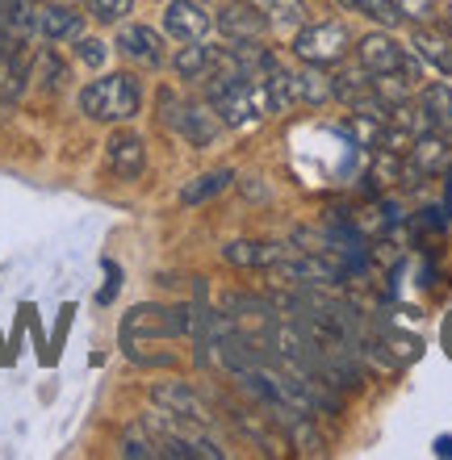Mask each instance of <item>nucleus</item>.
I'll use <instances>...</instances> for the list:
<instances>
[{"mask_svg":"<svg viewBox=\"0 0 452 460\" xmlns=\"http://www.w3.org/2000/svg\"><path fill=\"white\" fill-rule=\"evenodd\" d=\"M122 456L126 460H159V439L147 427H130L122 436Z\"/></svg>","mask_w":452,"mask_h":460,"instance_id":"obj_26","label":"nucleus"},{"mask_svg":"<svg viewBox=\"0 0 452 460\" xmlns=\"http://www.w3.org/2000/svg\"><path fill=\"white\" fill-rule=\"evenodd\" d=\"M75 59L84 63V67H93V72H97L101 63L110 59V47H105V42H101V38H75Z\"/></svg>","mask_w":452,"mask_h":460,"instance_id":"obj_30","label":"nucleus"},{"mask_svg":"<svg viewBox=\"0 0 452 460\" xmlns=\"http://www.w3.org/2000/svg\"><path fill=\"white\" fill-rule=\"evenodd\" d=\"M206 105L218 113L226 130H252L269 113L264 84L244 75H206Z\"/></svg>","mask_w":452,"mask_h":460,"instance_id":"obj_1","label":"nucleus"},{"mask_svg":"<svg viewBox=\"0 0 452 460\" xmlns=\"http://www.w3.org/2000/svg\"><path fill=\"white\" fill-rule=\"evenodd\" d=\"M436 452H440V456H452V436H440V439H436Z\"/></svg>","mask_w":452,"mask_h":460,"instance_id":"obj_33","label":"nucleus"},{"mask_svg":"<svg viewBox=\"0 0 452 460\" xmlns=\"http://www.w3.org/2000/svg\"><path fill=\"white\" fill-rule=\"evenodd\" d=\"M151 398H155V406H164V411L181 414V419H193V423H214V414H209L206 398L197 394V389H189L184 381H168V385H155L151 389Z\"/></svg>","mask_w":452,"mask_h":460,"instance_id":"obj_12","label":"nucleus"},{"mask_svg":"<svg viewBox=\"0 0 452 460\" xmlns=\"http://www.w3.org/2000/svg\"><path fill=\"white\" fill-rule=\"evenodd\" d=\"M244 193L252 197V201H269V189H264V184H260V176H244Z\"/></svg>","mask_w":452,"mask_h":460,"instance_id":"obj_32","label":"nucleus"},{"mask_svg":"<svg viewBox=\"0 0 452 460\" xmlns=\"http://www.w3.org/2000/svg\"><path fill=\"white\" fill-rule=\"evenodd\" d=\"M80 113L93 121H113L126 126L143 113V80L135 72H110L101 80H88L80 88Z\"/></svg>","mask_w":452,"mask_h":460,"instance_id":"obj_2","label":"nucleus"},{"mask_svg":"<svg viewBox=\"0 0 452 460\" xmlns=\"http://www.w3.org/2000/svg\"><path fill=\"white\" fill-rule=\"evenodd\" d=\"M38 9H42V0H9V25L17 38H38Z\"/></svg>","mask_w":452,"mask_h":460,"instance_id":"obj_24","label":"nucleus"},{"mask_svg":"<svg viewBox=\"0 0 452 460\" xmlns=\"http://www.w3.org/2000/svg\"><path fill=\"white\" fill-rule=\"evenodd\" d=\"M444 30H448V34H452V0H448V4H444Z\"/></svg>","mask_w":452,"mask_h":460,"instance_id":"obj_34","label":"nucleus"},{"mask_svg":"<svg viewBox=\"0 0 452 460\" xmlns=\"http://www.w3.org/2000/svg\"><path fill=\"white\" fill-rule=\"evenodd\" d=\"M0 63H4V72H0V105L13 110L25 97V84H30V59H25V50H17V55Z\"/></svg>","mask_w":452,"mask_h":460,"instance_id":"obj_20","label":"nucleus"},{"mask_svg":"<svg viewBox=\"0 0 452 460\" xmlns=\"http://www.w3.org/2000/svg\"><path fill=\"white\" fill-rule=\"evenodd\" d=\"M285 252H294L289 243H260V239H235L222 247V260L235 268H272Z\"/></svg>","mask_w":452,"mask_h":460,"instance_id":"obj_13","label":"nucleus"},{"mask_svg":"<svg viewBox=\"0 0 452 460\" xmlns=\"http://www.w3.org/2000/svg\"><path fill=\"white\" fill-rule=\"evenodd\" d=\"M356 59H360V67H365L368 75H386V72H398V67H403L406 47L390 30H373V34H365L356 42Z\"/></svg>","mask_w":452,"mask_h":460,"instance_id":"obj_11","label":"nucleus"},{"mask_svg":"<svg viewBox=\"0 0 452 460\" xmlns=\"http://www.w3.org/2000/svg\"><path fill=\"white\" fill-rule=\"evenodd\" d=\"M172 72L181 75V80H206L214 72V47H209L206 38L201 42H181V50L172 55Z\"/></svg>","mask_w":452,"mask_h":460,"instance_id":"obj_18","label":"nucleus"},{"mask_svg":"<svg viewBox=\"0 0 452 460\" xmlns=\"http://www.w3.org/2000/svg\"><path fill=\"white\" fill-rule=\"evenodd\" d=\"M269 17H272V30H302L310 22V9H306V0H272Z\"/></svg>","mask_w":452,"mask_h":460,"instance_id":"obj_25","label":"nucleus"},{"mask_svg":"<svg viewBox=\"0 0 452 460\" xmlns=\"http://www.w3.org/2000/svg\"><path fill=\"white\" fill-rule=\"evenodd\" d=\"M118 55H122L126 63H135V67H147V72H159L164 63H168V50H164V34L159 30H151V25L143 22H126L122 30H118Z\"/></svg>","mask_w":452,"mask_h":460,"instance_id":"obj_8","label":"nucleus"},{"mask_svg":"<svg viewBox=\"0 0 452 460\" xmlns=\"http://www.w3.org/2000/svg\"><path fill=\"white\" fill-rule=\"evenodd\" d=\"M297 101L306 105H331L335 101V88H331V75L327 67H315V63H306L302 72H297Z\"/></svg>","mask_w":452,"mask_h":460,"instance_id":"obj_22","label":"nucleus"},{"mask_svg":"<svg viewBox=\"0 0 452 460\" xmlns=\"http://www.w3.org/2000/svg\"><path fill=\"white\" fill-rule=\"evenodd\" d=\"M42 4H72V9H75V4H80V0H42Z\"/></svg>","mask_w":452,"mask_h":460,"instance_id":"obj_35","label":"nucleus"},{"mask_svg":"<svg viewBox=\"0 0 452 460\" xmlns=\"http://www.w3.org/2000/svg\"><path fill=\"white\" fill-rule=\"evenodd\" d=\"M214 30V13L206 9V0H168L164 9V34L176 42H201Z\"/></svg>","mask_w":452,"mask_h":460,"instance_id":"obj_9","label":"nucleus"},{"mask_svg":"<svg viewBox=\"0 0 452 460\" xmlns=\"http://www.w3.org/2000/svg\"><path fill=\"white\" fill-rule=\"evenodd\" d=\"M356 13H365L368 22H377L381 30H394L403 25V13H398V0H348Z\"/></svg>","mask_w":452,"mask_h":460,"instance_id":"obj_27","label":"nucleus"},{"mask_svg":"<svg viewBox=\"0 0 452 460\" xmlns=\"http://www.w3.org/2000/svg\"><path fill=\"white\" fill-rule=\"evenodd\" d=\"M235 184V172L231 168H214V172H201L197 181H189L181 189V206H201V201H209V197L226 193Z\"/></svg>","mask_w":452,"mask_h":460,"instance_id":"obj_21","label":"nucleus"},{"mask_svg":"<svg viewBox=\"0 0 452 460\" xmlns=\"http://www.w3.org/2000/svg\"><path fill=\"white\" fill-rule=\"evenodd\" d=\"M38 80H42L47 93H59V88L67 84V63L55 59V50H42V55H38Z\"/></svg>","mask_w":452,"mask_h":460,"instance_id":"obj_28","label":"nucleus"},{"mask_svg":"<svg viewBox=\"0 0 452 460\" xmlns=\"http://www.w3.org/2000/svg\"><path fill=\"white\" fill-rule=\"evenodd\" d=\"M398 13H403V22L428 25L431 13H436V0H398Z\"/></svg>","mask_w":452,"mask_h":460,"instance_id":"obj_31","label":"nucleus"},{"mask_svg":"<svg viewBox=\"0 0 452 460\" xmlns=\"http://www.w3.org/2000/svg\"><path fill=\"white\" fill-rule=\"evenodd\" d=\"M189 331H197V310H189V305H135L122 318V343L181 340Z\"/></svg>","mask_w":452,"mask_h":460,"instance_id":"obj_5","label":"nucleus"},{"mask_svg":"<svg viewBox=\"0 0 452 460\" xmlns=\"http://www.w3.org/2000/svg\"><path fill=\"white\" fill-rule=\"evenodd\" d=\"M159 118H164V126H168V130H176L184 143L197 146V151L214 146V143H218V134L226 130V126H222V118L209 110L206 101H181L172 88H164V93H159Z\"/></svg>","mask_w":452,"mask_h":460,"instance_id":"obj_4","label":"nucleus"},{"mask_svg":"<svg viewBox=\"0 0 452 460\" xmlns=\"http://www.w3.org/2000/svg\"><path fill=\"white\" fill-rule=\"evenodd\" d=\"M302 63H315V67H335V63L348 59L352 50V34L343 22H306L302 30H294V42H289Z\"/></svg>","mask_w":452,"mask_h":460,"instance_id":"obj_6","label":"nucleus"},{"mask_svg":"<svg viewBox=\"0 0 452 460\" xmlns=\"http://www.w3.org/2000/svg\"><path fill=\"white\" fill-rule=\"evenodd\" d=\"M411 47L423 63H431L436 72L448 75L452 72V34L448 30H431V25H415V38H411Z\"/></svg>","mask_w":452,"mask_h":460,"instance_id":"obj_17","label":"nucleus"},{"mask_svg":"<svg viewBox=\"0 0 452 460\" xmlns=\"http://www.w3.org/2000/svg\"><path fill=\"white\" fill-rule=\"evenodd\" d=\"M419 105L428 110L431 126L452 138V88L444 84V80H431V84L419 88Z\"/></svg>","mask_w":452,"mask_h":460,"instance_id":"obj_19","label":"nucleus"},{"mask_svg":"<svg viewBox=\"0 0 452 460\" xmlns=\"http://www.w3.org/2000/svg\"><path fill=\"white\" fill-rule=\"evenodd\" d=\"M368 181L381 184V189H394V184L406 181V155L398 151H373V164H368Z\"/></svg>","mask_w":452,"mask_h":460,"instance_id":"obj_23","label":"nucleus"},{"mask_svg":"<svg viewBox=\"0 0 452 460\" xmlns=\"http://www.w3.org/2000/svg\"><path fill=\"white\" fill-rule=\"evenodd\" d=\"M84 34V17L72 4H42L38 9V38L47 42H75Z\"/></svg>","mask_w":452,"mask_h":460,"instance_id":"obj_15","label":"nucleus"},{"mask_svg":"<svg viewBox=\"0 0 452 460\" xmlns=\"http://www.w3.org/2000/svg\"><path fill=\"white\" fill-rule=\"evenodd\" d=\"M269 277L281 285V289H343L348 285V268L335 264L331 255L318 252H285L277 264L269 268Z\"/></svg>","mask_w":452,"mask_h":460,"instance_id":"obj_3","label":"nucleus"},{"mask_svg":"<svg viewBox=\"0 0 452 460\" xmlns=\"http://www.w3.org/2000/svg\"><path fill=\"white\" fill-rule=\"evenodd\" d=\"M130 9H135V0H88V13H93L101 25L126 22V13H130Z\"/></svg>","mask_w":452,"mask_h":460,"instance_id":"obj_29","label":"nucleus"},{"mask_svg":"<svg viewBox=\"0 0 452 460\" xmlns=\"http://www.w3.org/2000/svg\"><path fill=\"white\" fill-rule=\"evenodd\" d=\"M406 164L419 172V176H431V172H440L452 164V146H448V134L440 130H428L419 134L415 143H411V151H406Z\"/></svg>","mask_w":452,"mask_h":460,"instance_id":"obj_14","label":"nucleus"},{"mask_svg":"<svg viewBox=\"0 0 452 460\" xmlns=\"http://www.w3.org/2000/svg\"><path fill=\"white\" fill-rule=\"evenodd\" d=\"M214 25L226 42H256L272 30V17L269 9H260L252 0H222L214 9Z\"/></svg>","mask_w":452,"mask_h":460,"instance_id":"obj_7","label":"nucleus"},{"mask_svg":"<svg viewBox=\"0 0 452 460\" xmlns=\"http://www.w3.org/2000/svg\"><path fill=\"white\" fill-rule=\"evenodd\" d=\"M264 84V97H269V113H285L297 101V72H289L281 59H272L260 75Z\"/></svg>","mask_w":452,"mask_h":460,"instance_id":"obj_16","label":"nucleus"},{"mask_svg":"<svg viewBox=\"0 0 452 460\" xmlns=\"http://www.w3.org/2000/svg\"><path fill=\"white\" fill-rule=\"evenodd\" d=\"M105 164L118 181H138L147 172V143L135 130H113L105 143Z\"/></svg>","mask_w":452,"mask_h":460,"instance_id":"obj_10","label":"nucleus"}]
</instances>
